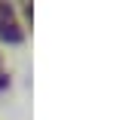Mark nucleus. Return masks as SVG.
Returning <instances> with one entry per match:
<instances>
[{
	"label": "nucleus",
	"mask_w": 126,
	"mask_h": 120,
	"mask_svg": "<svg viewBox=\"0 0 126 120\" xmlns=\"http://www.w3.org/2000/svg\"><path fill=\"white\" fill-rule=\"evenodd\" d=\"M22 37H25V31H22V22H18L12 3L9 0H0V40L18 43Z\"/></svg>",
	"instance_id": "nucleus-1"
},
{
	"label": "nucleus",
	"mask_w": 126,
	"mask_h": 120,
	"mask_svg": "<svg viewBox=\"0 0 126 120\" xmlns=\"http://www.w3.org/2000/svg\"><path fill=\"white\" fill-rule=\"evenodd\" d=\"M6 83H9V74H6V65H3V59H0V92L6 89Z\"/></svg>",
	"instance_id": "nucleus-2"
}]
</instances>
